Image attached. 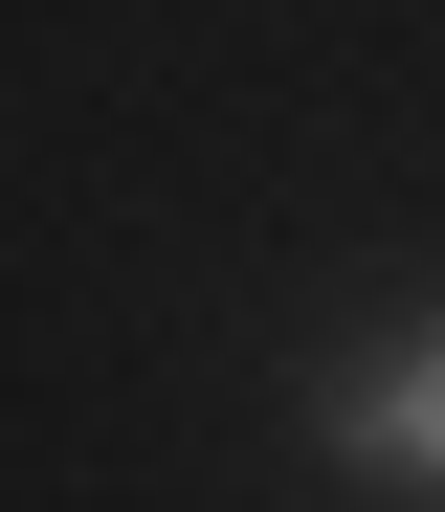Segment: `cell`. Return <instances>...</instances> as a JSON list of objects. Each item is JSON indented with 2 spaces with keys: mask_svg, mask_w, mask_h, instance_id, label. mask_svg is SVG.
I'll use <instances>...</instances> for the list:
<instances>
[{
  "mask_svg": "<svg viewBox=\"0 0 445 512\" xmlns=\"http://www.w3.org/2000/svg\"><path fill=\"white\" fill-rule=\"evenodd\" d=\"M312 423H334V468H356V490H445V312L379 334V357H334Z\"/></svg>",
  "mask_w": 445,
  "mask_h": 512,
  "instance_id": "obj_1",
  "label": "cell"
}]
</instances>
